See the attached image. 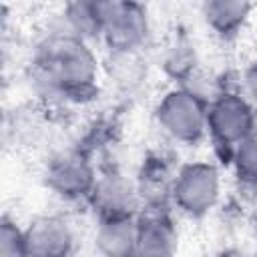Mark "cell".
<instances>
[{
  "instance_id": "cell-1",
  "label": "cell",
  "mask_w": 257,
  "mask_h": 257,
  "mask_svg": "<svg viewBox=\"0 0 257 257\" xmlns=\"http://www.w3.org/2000/svg\"><path fill=\"white\" fill-rule=\"evenodd\" d=\"M34 64L40 82L58 96L80 102L96 90V58L78 36H50L38 46Z\"/></svg>"
},
{
  "instance_id": "cell-8",
  "label": "cell",
  "mask_w": 257,
  "mask_h": 257,
  "mask_svg": "<svg viewBox=\"0 0 257 257\" xmlns=\"http://www.w3.org/2000/svg\"><path fill=\"white\" fill-rule=\"evenodd\" d=\"M137 257H175L179 237L173 221L161 209L137 217Z\"/></svg>"
},
{
  "instance_id": "cell-3",
  "label": "cell",
  "mask_w": 257,
  "mask_h": 257,
  "mask_svg": "<svg viewBox=\"0 0 257 257\" xmlns=\"http://www.w3.org/2000/svg\"><path fill=\"white\" fill-rule=\"evenodd\" d=\"M219 189L221 179L217 167L207 161H195L183 165L175 173L171 197L183 213L189 217H201L215 207Z\"/></svg>"
},
{
  "instance_id": "cell-11",
  "label": "cell",
  "mask_w": 257,
  "mask_h": 257,
  "mask_svg": "<svg viewBox=\"0 0 257 257\" xmlns=\"http://www.w3.org/2000/svg\"><path fill=\"white\" fill-rule=\"evenodd\" d=\"M251 12L249 2L239 0H211L203 4V18L215 30V34L229 38L239 32Z\"/></svg>"
},
{
  "instance_id": "cell-2",
  "label": "cell",
  "mask_w": 257,
  "mask_h": 257,
  "mask_svg": "<svg viewBox=\"0 0 257 257\" xmlns=\"http://www.w3.org/2000/svg\"><path fill=\"white\" fill-rule=\"evenodd\" d=\"M207 116L209 106L205 100L187 88L169 90L157 106V120L163 131L185 145H195L205 137L209 131Z\"/></svg>"
},
{
  "instance_id": "cell-7",
  "label": "cell",
  "mask_w": 257,
  "mask_h": 257,
  "mask_svg": "<svg viewBox=\"0 0 257 257\" xmlns=\"http://www.w3.org/2000/svg\"><path fill=\"white\" fill-rule=\"evenodd\" d=\"M28 257H70L74 235L60 217H38L24 229Z\"/></svg>"
},
{
  "instance_id": "cell-12",
  "label": "cell",
  "mask_w": 257,
  "mask_h": 257,
  "mask_svg": "<svg viewBox=\"0 0 257 257\" xmlns=\"http://www.w3.org/2000/svg\"><path fill=\"white\" fill-rule=\"evenodd\" d=\"M66 20L72 28V36L86 38L100 34L102 28V2H74L66 8Z\"/></svg>"
},
{
  "instance_id": "cell-6",
  "label": "cell",
  "mask_w": 257,
  "mask_h": 257,
  "mask_svg": "<svg viewBox=\"0 0 257 257\" xmlns=\"http://www.w3.org/2000/svg\"><path fill=\"white\" fill-rule=\"evenodd\" d=\"M46 185L62 199H80L92 195L96 177L84 157L66 153L50 161L46 169Z\"/></svg>"
},
{
  "instance_id": "cell-4",
  "label": "cell",
  "mask_w": 257,
  "mask_h": 257,
  "mask_svg": "<svg viewBox=\"0 0 257 257\" xmlns=\"http://www.w3.org/2000/svg\"><path fill=\"white\" fill-rule=\"evenodd\" d=\"M149 22L147 12L135 2H102V28L100 36L110 52L137 50L147 38Z\"/></svg>"
},
{
  "instance_id": "cell-13",
  "label": "cell",
  "mask_w": 257,
  "mask_h": 257,
  "mask_svg": "<svg viewBox=\"0 0 257 257\" xmlns=\"http://www.w3.org/2000/svg\"><path fill=\"white\" fill-rule=\"evenodd\" d=\"M235 173L245 183H257V135H251L233 151Z\"/></svg>"
},
{
  "instance_id": "cell-16",
  "label": "cell",
  "mask_w": 257,
  "mask_h": 257,
  "mask_svg": "<svg viewBox=\"0 0 257 257\" xmlns=\"http://www.w3.org/2000/svg\"><path fill=\"white\" fill-rule=\"evenodd\" d=\"M217 257H245L241 251H237V249H225V251H221Z\"/></svg>"
},
{
  "instance_id": "cell-15",
  "label": "cell",
  "mask_w": 257,
  "mask_h": 257,
  "mask_svg": "<svg viewBox=\"0 0 257 257\" xmlns=\"http://www.w3.org/2000/svg\"><path fill=\"white\" fill-rule=\"evenodd\" d=\"M245 86H247V92L253 100H257V58L249 64L247 72H245Z\"/></svg>"
},
{
  "instance_id": "cell-10",
  "label": "cell",
  "mask_w": 257,
  "mask_h": 257,
  "mask_svg": "<svg viewBox=\"0 0 257 257\" xmlns=\"http://www.w3.org/2000/svg\"><path fill=\"white\" fill-rule=\"evenodd\" d=\"M90 199H92L94 207L98 209L100 219L133 215L135 193H133L131 185L126 181H122L118 175H108V177L96 181Z\"/></svg>"
},
{
  "instance_id": "cell-14",
  "label": "cell",
  "mask_w": 257,
  "mask_h": 257,
  "mask_svg": "<svg viewBox=\"0 0 257 257\" xmlns=\"http://www.w3.org/2000/svg\"><path fill=\"white\" fill-rule=\"evenodd\" d=\"M0 257H28L24 229L6 217L0 223Z\"/></svg>"
},
{
  "instance_id": "cell-5",
  "label": "cell",
  "mask_w": 257,
  "mask_h": 257,
  "mask_svg": "<svg viewBox=\"0 0 257 257\" xmlns=\"http://www.w3.org/2000/svg\"><path fill=\"white\" fill-rule=\"evenodd\" d=\"M207 128L213 139L235 151L245 139L253 135L255 128V112L253 106L239 94L225 92L209 106Z\"/></svg>"
},
{
  "instance_id": "cell-17",
  "label": "cell",
  "mask_w": 257,
  "mask_h": 257,
  "mask_svg": "<svg viewBox=\"0 0 257 257\" xmlns=\"http://www.w3.org/2000/svg\"><path fill=\"white\" fill-rule=\"evenodd\" d=\"M255 257H257V253H255Z\"/></svg>"
},
{
  "instance_id": "cell-9",
  "label": "cell",
  "mask_w": 257,
  "mask_h": 257,
  "mask_svg": "<svg viewBox=\"0 0 257 257\" xmlns=\"http://www.w3.org/2000/svg\"><path fill=\"white\" fill-rule=\"evenodd\" d=\"M137 231L135 215L100 219L96 247L102 257H137Z\"/></svg>"
}]
</instances>
